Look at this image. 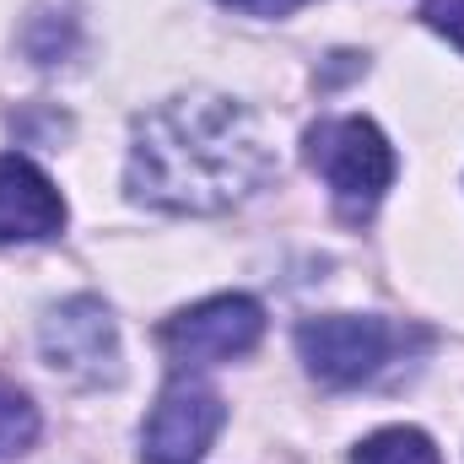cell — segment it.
Segmentation results:
<instances>
[{"label": "cell", "mask_w": 464, "mask_h": 464, "mask_svg": "<svg viewBox=\"0 0 464 464\" xmlns=\"http://www.w3.org/2000/svg\"><path fill=\"white\" fill-rule=\"evenodd\" d=\"M232 11H243V16H292L297 5H308V0H222Z\"/></svg>", "instance_id": "obj_11"}, {"label": "cell", "mask_w": 464, "mask_h": 464, "mask_svg": "<svg viewBox=\"0 0 464 464\" xmlns=\"http://www.w3.org/2000/svg\"><path fill=\"white\" fill-rule=\"evenodd\" d=\"M65 227V200L60 189L27 162V157H0V243H38Z\"/></svg>", "instance_id": "obj_7"}, {"label": "cell", "mask_w": 464, "mask_h": 464, "mask_svg": "<svg viewBox=\"0 0 464 464\" xmlns=\"http://www.w3.org/2000/svg\"><path fill=\"white\" fill-rule=\"evenodd\" d=\"M351 464H443V454H438V443H432L427 432H416V427H383V432H372L367 443H356Z\"/></svg>", "instance_id": "obj_8"}, {"label": "cell", "mask_w": 464, "mask_h": 464, "mask_svg": "<svg viewBox=\"0 0 464 464\" xmlns=\"http://www.w3.org/2000/svg\"><path fill=\"white\" fill-rule=\"evenodd\" d=\"M400 346L394 324L383 319H362V314H324V319H308L297 330V351L308 362V372L330 389H356L367 383L389 351Z\"/></svg>", "instance_id": "obj_4"}, {"label": "cell", "mask_w": 464, "mask_h": 464, "mask_svg": "<svg viewBox=\"0 0 464 464\" xmlns=\"http://www.w3.org/2000/svg\"><path fill=\"white\" fill-rule=\"evenodd\" d=\"M308 162L319 168V179L330 184L335 206L351 222L372 217V206L394 184V151L372 119H324L308 135Z\"/></svg>", "instance_id": "obj_2"}, {"label": "cell", "mask_w": 464, "mask_h": 464, "mask_svg": "<svg viewBox=\"0 0 464 464\" xmlns=\"http://www.w3.org/2000/svg\"><path fill=\"white\" fill-rule=\"evenodd\" d=\"M222 421H227L222 394L206 389L200 378L179 372L157 394V405H151V416L140 427V464H200L206 449L217 443Z\"/></svg>", "instance_id": "obj_3"}, {"label": "cell", "mask_w": 464, "mask_h": 464, "mask_svg": "<svg viewBox=\"0 0 464 464\" xmlns=\"http://www.w3.org/2000/svg\"><path fill=\"white\" fill-rule=\"evenodd\" d=\"M33 438H38V411H33V400L0 389V464L22 459V454L33 449Z\"/></svg>", "instance_id": "obj_9"}, {"label": "cell", "mask_w": 464, "mask_h": 464, "mask_svg": "<svg viewBox=\"0 0 464 464\" xmlns=\"http://www.w3.org/2000/svg\"><path fill=\"white\" fill-rule=\"evenodd\" d=\"M421 16H427V27H438L454 49H464V0H427Z\"/></svg>", "instance_id": "obj_10"}, {"label": "cell", "mask_w": 464, "mask_h": 464, "mask_svg": "<svg viewBox=\"0 0 464 464\" xmlns=\"http://www.w3.org/2000/svg\"><path fill=\"white\" fill-rule=\"evenodd\" d=\"M38 346H44V362L71 378V383H114L119 378V330L114 314L98 303V297H71L60 303L44 330H38Z\"/></svg>", "instance_id": "obj_5"}, {"label": "cell", "mask_w": 464, "mask_h": 464, "mask_svg": "<svg viewBox=\"0 0 464 464\" xmlns=\"http://www.w3.org/2000/svg\"><path fill=\"white\" fill-rule=\"evenodd\" d=\"M259 335H265V308L243 292H227V297L195 303L179 319H168L162 346L179 367H206V362H232V356L254 351Z\"/></svg>", "instance_id": "obj_6"}, {"label": "cell", "mask_w": 464, "mask_h": 464, "mask_svg": "<svg viewBox=\"0 0 464 464\" xmlns=\"http://www.w3.org/2000/svg\"><path fill=\"white\" fill-rule=\"evenodd\" d=\"M276 173V151L259 119L217 92L157 103L135 124L130 195L162 211H227Z\"/></svg>", "instance_id": "obj_1"}]
</instances>
